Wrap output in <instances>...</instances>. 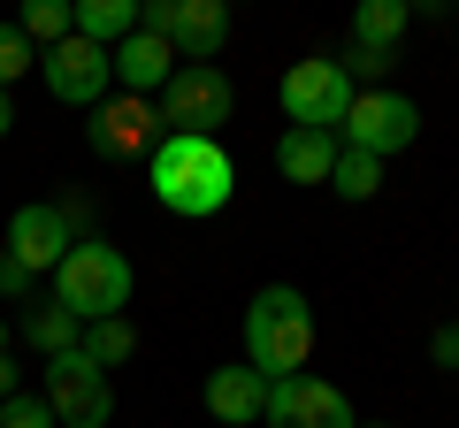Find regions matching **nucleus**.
<instances>
[{
	"label": "nucleus",
	"instance_id": "obj_3",
	"mask_svg": "<svg viewBox=\"0 0 459 428\" xmlns=\"http://www.w3.org/2000/svg\"><path fill=\"white\" fill-rule=\"evenodd\" d=\"M131 261L115 245H100V237H77L69 245V261L54 268V306H69L77 321H115V313L131 306Z\"/></svg>",
	"mask_w": 459,
	"mask_h": 428
},
{
	"label": "nucleus",
	"instance_id": "obj_15",
	"mask_svg": "<svg viewBox=\"0 0 459 428\" xmlns=\"http://www.w3.org/2000/svg\"><path fill=\"white\" fill-rule=\"evenodd\" d=\"M337 131H283L276 138V168H283V176H291V184H329V176H337Z\"/></svg>",
	"mask_w": 459,
	"mask_h": 428
},
{
	"label": "nucleus",
	"instance_id": "obj_6",
	"mask_svg": "<svg viewBox=\"0 0 459 428\" xmlns=\"http://www.w3.org/2000/svg\"><path fill=\"white\" fill-rule=\"evenodd\" d=\"M230 107H238L230 77H222V69H192V62H177V77H169L161 99H153L161 131H184V138H214L230 123Z\"/></svg>",
	"mask_w": 459,
	"mask_h": 428
},
{
	"label": "nucleus",
	"instance_id": "obj_13",
	"mask_svg": "<svg viewBox=\"0 0 459 428\" xmlns=\"http://www.w3.org/2000/svg\"><path fill=\"white\" fill-rule=\"evenodd\" d=\"M92 138H100V153H153L161 146V116H153V99H108L100 107V123H92Z\"/></svg>",
	"mask_w": 459,
	"mask_h": 428
},
{
	"label": "nucleus",
	"instance_id": "obj_19",
	"mask_svg": "<svg viewBox=\"0 0 459 428\" xmlns=\"http://www.w3.org/2000/svg\"><path fill=\"white\" fill-rule=\"evenodd\" d=\"M16 31L31 39L39 54H47V47H62V39L77 31V8H69V0H23V16H16Z\"/></svg>",
	"mask_w": 459,
	"mask_h": 428
},
{
	"label": "nucleus",
	"instance_id": "obj_23",
	"mask_svg": "<svg viewBox=\"0 0 459 428\" xmlns=\"http://www.w3.org/2000/svg\"><path fill=\"white\" fill-rule=\"evenodd\" d=\"M0 428H54V413L39 390H16V398H0Z\"/></svg>",
	"mask_w": 459,
	"mask_h": 428
},
{
	"label": "nucleus",
	"instance_id": "obj_25",
	"mask_svg": "<svg viewBox=\"0 0 459 428\" xmlns=\"http://www.w3.org/2000/svg\"><path fill=\"white\" fill-rule=\"evenodd\" d=\"M23 291H31V276H23V268L0 253V298H23Z\"/></svg>",
	"mask_w": 459,
	"mask_h": 428
},
{
	"label": "nucleus",
	"instance_id": "obj_2",
	"mask_svg": "<svg viewBox=\"0 0 459 428\" xmlns=\"http://www.w3.org/2000/svg\"><path fill=\"white\" fill-rule=\"evenodd\" d=\"M314 360V306L299 283H261L246 306V367L261 382H283V375H307Z\"/></svg>",
	"mask_w": 459,
	"mask_h": 428
},
{
	"label": "nucleus",
	"instance_id": "obj_4",
	"mask_svg": "<svg viewBox=\"0 0 459 428\" xmlns=\"http://www.w3.org/2000/svg\"><path fill=\"white\" fill-rule=\"evenodd\" d=\"M413 138H421V107H413L406 92H391V84L352 92V107H344V123H337V146L368 153V161H391V153H406Z\"/></svg>",
	"mask_w": 459,
	"mask_h": 428
},
{
	"label": "nucleus",
	"instance_id": "obj_27",
	"mask_svg": "<svg viewBox=\"0 0 459 428\" xmlns=\"http://www.w3.org/2000/svg\"><path fill=\"white\" fill-rule=\"evenodd\" d=\"M0 398H16V360H0Z\"/></svg>",
	"mask_w": 459,
	"mask_h": 428
},
{
	"label": "nucleus",
	"instance_id": "obj_28",
	"mask_svg": "<svg viewBox=\"0 0 459 428\" xmlns=\"http://www.w3.org/2000/svg\"><path fill=\"white\" fill-rule=\"evenodd\" d=\"M0 360H8V321H0Z\"/></svg>",
	"mask_w": 459,
	"mask_h": 428
},
{
	"label": "nucleus",
	"instance_id": "obj_26",
	"mask_svg": "<svg viewBox=\"0 0 459 428\" xmlns=\"http://www.w3.org/2000/svg\"><path fill=\"white\" fill-rule=\"evenodd\" d=\"M16 131V92H0V138Z\"/></svg>",
	"mask_w": 459,
	"mask_h": 428
},
{
	"label": "nucleus",
	"instance_id": "obj_14",
	"mask_svg": "<svg viewBox=\"0 0 459 428\" xmlns=\"http://www.w3.org/2000/svg\"><path fill=\"white\" fill-rule=\"evenodd\" d=\"M207 413L230 421V428H253L268 413V382L253 375V367H214L207 375Z\"/></svg>",
	"mask_w": 459,
	"mask_h": 428
},
{
	"label": "nucleus",
	"instance_id": "obj_18",
	"mask_svg": "<svg viewBox=\"0 0 459 428\" xmlns=\"http://www.w3.org/2000/svg\"><path fill=\"white\" fill-rule=\"evenodd\" d=\"M77 352L100 367V375H108V367H123V360L138 352V330L123 321V313H115V321H84V330H77Z\"/></svg>",
	"mask_w": 459,
	"mask_h": 428
},
{
	"label": "nucleus",
	"instance_id": "obj_7",
	"mask_svg": "<svg viewBox=\"0 0 459 428\" xmlns=\"http://www.w3.org/2000/svg\"><path fill=\"white\" fill-rule=\"evenodd\" d=\"M344 107H352V77L337 69V54H307V62L283 69V116H291V131H337Z\"/></svg>",
	"mask_w": 459,
	"mask_h": 428
},
{
	"label": "nucleus",
	"instance_id": "obj_16",
	"mask_svg": "<svg viewBox=\"0 0 459 428\" xmlns=\"http://www.w3.org/2000/svg\"><path fill=\"white\" fill-rule=\"evenodd\" d=\"M413 23V0H360V16H352V47H376V54H398Z\"/></svg>",
	"mask_w": 459,
	"mask_h": 428
},
{
	"label": "nucleus",
	"instance_id": "obj_9",
	"mask_svg": "<svg viewBox=\"0 0 459 428\" xmlns=\"http://www.w3.org/2000/svg\"><path fill=\"white\" fill-rule=\"evenodd\" d=\"M39 77H47V92L62 99V107H100L108 84H115V62H108V47H92V39L69 31L62 47L39 54Z\"/></svg>",
	"mask_w": 459,
	"mask_h": 428
},
{
	"label": "nucleus",
	"instance_id": "obj_22",
	"mask_svg": "<svg viewBox=\"0 0 459 428\" xmlns=\"http://www.w3.org/2000/svg\"><path fill=\"white\" fill-rule=\"evenodd\" d=\"M23 69H39V47L16 31V23H0V92H16Z\"/></svg>",
	"mask_w": 459,
	"mask_h": 428
},
{
	"label": "nucleus",
	"instance_id": "obj_24",
	"mask_svg": "<svg viewBox=\"0 0 459 428\" xmlns=\"http://www.w3.org/2000/svg\"><path fill=\"white\" fill-rule=\"evenodd\" d=\"M429 360H437V367H459V321H444V330L429 337Z\"/></svg>",
	"mask_w": 459,
	"mask_h": 428
},
{
	"label": "nucleus",
	"instance_id": "obj_12",
	"mask_svg": "<svg viewBox=\"0 0 459 428\" xmlns=\"http://www.w3.org/2000/svg\"><path fill=\"white\" fill-rule=\"evenodd\" d=\"M108 62H115V84H123L131 99H161V84L177 77V47H169V39H153V31H131Z\"/></svg>",
	"mask_w": 459,
	"mask_h": 428
},
{
	"label": "nucleus",
	"instance_id": "obj_21",
	"mask_svg": "<svg viewBox=\"0 0 459 428\" xmlns=\"http://www.w3.org/2000/svg\"><path fill=\"white\" fill-rule=\"evenodd\" d=\"M329 192H337V199H376L383 192V161H368V153H337Z\"/></svg>",
	"mask_w": 459,
	"mask_h": 428
},
{
	"label": "nucleus",
	"instance_id": "obj_29",
	"mask_svg": "<svg viewBox=\"0 0 459 428\" xmlns=\"http://www.w3.org/2000/svg\"><path fill=\"white\" fill-rule=\"evenodd\" d=\"M376 428H391V421H376Z\"/></svg>",
	"mask_w": 459,
	"mask_h": 428
},
{
	"label": "nucleus",
	"instance_id": "obj_10",
	"mask_svg": "<svg viewBox=\"0 0 459 428\" xmlns=\"http://www.w3.org/2000/svg\"><path fill=\"white\" fill-rule=\"evenodd\" d=\"M268 428H360L352 421V398L337 390V382H322V375H283V382H268V413H261Z\"/></svg>",
	"mask_w": 459,
	"mask_h": 428
},
{
	"label": "nucleus",
	"instance_id": "obj_8",
	"mask_svg": "<svg viewBox=\"0 0 459 428\" xmlns=\"http://www.w3.org/2000/svg\"><path fill=\"white\" fill-rule=\"evenodd\" d=\"M47 413H54V428H108V413H115V390H108V375H100L84 352H62V360H47Z\"/></svg>",
	"mask_w": 459,
	"mask_h": 428
},
{
	"label": "nucleus",
	"instance_id": "obj_20",
	"mask_svg": "<svg viewBox=\"0 0 459 428\" xmlns=\"http://www.w3.org/2000/svg\"><path fill=\"white\" fill-rule=\"evenodd\" d=\"M77 313L69 306H31V321H23V337H31V352H47V360H62V352H77Z\"/></svg>",
	"mask_w": 459,
	"mask_h": 428
},
{
	"label": "nucleus",
	"instance_id": "obj_1",
	"mask_svg": "<svg viewBox=\"0 0 459 428\" xmlns=\"http://www.w3.org/2000/svg\"><path fill=\"white\" fill-rule=\"evenodd\" d=\"M146 184L169 214L184 222H207V214L230 207L238 192V161L222 153V138H184V131H161V146L146 153Z\"/></svg>",
	"mask_w": 459,
	"mask_h": 428
},
{
	"label": "nucleus",
	"instance_id": "obj_17",
	"mask_svg": "<svg viewBox=\"0 0 459 428\" xmlns=\"http://www.w3.org/2000/svg\"><path fill=\"white\" fill-rule=\"evenodd\" d=\"M131 31H138V0H77V39L115 54Z\"/></svg>",
	"mask_w": 459,
	"mask_h": 428
},
{
	"label": "nucleus",
	"instance_id": "obj_11",
	"mask_svg": "<svg viewBox=\"0 0 459 428\" xmlns=\"http://www.w3.org/2000/svg\"><path fill=\"white\" fill-rule=\"evenodd\" d=\"M69 245H77V230H69L62 207H16L8 214V261L23 276H54L69 261Z\"/></svg>",
	"mask_w": 459,
	"mask_h": 428
},
{
	"label": "nucleus",
	"instance_id": "obj_5",
	"mask_svg": "<svg viewBox=\"0 0 459 428\" xmlns=\"http://www.w3.org/2000/svg\"><path fill=\"white\" fill-rule=\"evenodd\" d=\"M138 31L169 39L177 62L214 69V54H222V39H230V8L222 0H138Z\"/></svg>",
	"mask_w": 459,
	"mask_h": 428
}]
</instances>
